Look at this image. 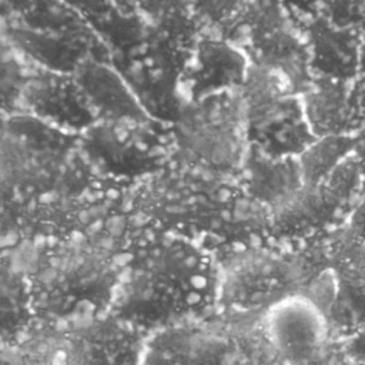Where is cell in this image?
Masks as SVG:
<instances>
[{
	"mask_svg": "<svg viewBox=\"0 0 365 365\" xmlns=\"http://www.w3.org/2000/svg\"><path fill=\"white\" fill-rule=\"evenodd\" d=\"M215 257L171 240L130 251L111 312L148 332L217 311Z\"/></svg>",
	"mask_w": 365,
	"mask_h": 365,
	"instance_id": "cell-1",
	"label": "cell"
},
{
	"mask_svg": "<svg viewBox=\"0 0 365 365\" xmlns=\"http://www.w3.org/2000/svg\"><path fill=\"white\" fill-rule=\"evenodd\" d=\"M127 257L128 250L100 237L40 250L21 268L36 319L110 311Z\"/></svg>",
	"mask_w": 365,
	"mask_h": 365,
	"instance_id": "cell-2",
	"label": "cell"
},
{
	"mask_svg": "<svg viewBox=\"0 0 365 365\" xmlns=\"http://www.w3.org/2000/svg\"><path fill=\"white\" fill-rule=\"evenodd\" d=\"M143 334L113 312L37 318L3 339L1 365H137Z\"/></svg>",
	"mask_w": 365,
	"mask_h": 365,
	"instance_id": "cell-3",
	"label": "cell"
},
{
	"mask_svg": "<svg viewBox=\"0 0 365 365\" xmlns=\"http://www.w3.org/2000/svg\"><path fill=\"white\" fill-rule=\"evenodd\" d=\"M215 262L217 308L230 312L261 311L304 292L324 272L315 268L319 264L327 267L319 241L304 252L244 244L221 252Z\"/></svg>",
	"mask_w": 365,
	"mask_h": 365,
	"instance_id": "cell-4",
	"label": "cell"
},
{
	"mask_svg": "<svg viewBox=\"0 0 365 365\" xmlns=\"http://www.w3.org/2000/svg\"><path fill=\"white\" fill-rule=\"evenodd\" d=\"M261 311L217 309L151 331L137 365H241L255 358Z\"/></svg>",
	"mask_w": 365,
	"mask_h": 365,
	"instance_id": "cell-5",
	"label": "cell"
},
{
	"mask_svg": "<svg viewBox=\"0 0 365 365\" xmlns=\"http://www.w3.org/2000/svg\"><path fill=\"white\" fill-rule=\"evenodd\" d=\"M240 93L247 140L254 150L277 158L298 157L317 140L301 97L275 71L251 63Z\"/></svg>",
	"mask_w": 365,
	"mask_h": 365,
	"instance_id": "cell-6",
	"label": "cell"
},
{
	"mask_svg": "<svg viewBox=\"0 0 365 365\" xmlns=\"http://www.w3.org/2000/svg\"><path fill=\"white\" fill-rule=\"evenodd\" d=\"M329 335L327 309L307 291L297 292L261 311L257 359L265 365H319Z\"/></svg>",
	"mask_w": 365,
	"mask_h": 365,
	"instance_id": "cell-7",
	"label": "cell"
},
{
	"mask_svg": "<svg viewBox=\"0 0 365 365\" xmlns=\"http://www.w3.org/2000/svg\"><path fill=\"white\" fill-rule=\"evenodd\" d=\"M362 194L364 181L352 153L324 181L304 184L287 202L271 211L269 231L287 240L325 234L348 222Z\"/></svg>",
	"mask_w": 365,
	"mask_h": 365,
	"instance_id": "cell-8",
	"label": "cell"
},
{
	"mask_svg": "<svg viewBox=\"0 0 365 365\" xmlns=\"http://www.w3.org/2000/svg\"><path fill=\"white\" fill-rule=\"evenodd\" d=\"M178 133L184 148L195 160L222 171L237 168L248 141L241 93L238 97L225 91L192 101Z\"/></svg>",
	"mask_w": 365,
	"mask_h": 365,
	"instance_id": "cell-9",
	"label": "cell"
},
{
	"mask_svg": "<svg viewBox=\"0 0 365 365\" xmlns=\"http://www.w3.org/2000/svg\"><path fill=\"white\" fill-rule=\"evenodd\" d=\"M251 63L234 44L220 38H200L194 43L185 71L187 90L192 101L241 88Z\"/></svg>",
	"mask_w": 365,
	"mask_h": 365,
	"instance_id": "cell-10",
	"label": "cell"
},
{
	"mask_svg": "<svg viewBox=\"0 0 365 365\" xmlns=\"http://www.w3.org/2000/svg\"><path fill=\"white\" fill-rule=\"evenodd\" d=\"M301 100L307 121L317 138L354 135L365 125V113L354 81L314 77Z\"/></svg>",
	"mask_w": 365,
	"mask_h": 365,
	"instance_id": "cell-11",
	"label": "cell"
},
{
	"mask_svg": "<svg viewBox=\"0 0 365 365\" xmlns=\"http://www.w3.org/2000/svg\"><path fill=\"white\" fill-rule=\"evenodd\" d=\"M312 77L354 81L364 30L339 27L322 16L302 29Z\"/></svg>",
	"mask_w": 365,
	"mask_h": 365,
	"instance_id": "cell-12",
	"label": "cell"
},
{
	"mask_svg": "<svg viewBox=\"0 0 365 365\" xmlns=\"http://www.w3.org/2000/svg\"><path fill=\"white\" fill-rule=\"evenodd\" d=\"M23 98L34 114L67 128L88 127L96 118L73 74L50 71L34 77L24 84Z\"/></svg>",
	"mask_w": 365,
	"mask_h": 365,
	"instance_id": "cell-13",
	"label": "cell"
},
{
	"mask_svg": "<svg viewBox=\"0 0 365 365\" xmlns=\"http://www.w3.org/2000/svg\"><path fill=\"white\" fill-rule=\"evenodd\" d=\"M96 115L114 123H144L147 115L123 80L110 67L86 58L73 73Z\"/></svg>",
	"mask_w": 365,
	"mask_h": 365,
	"instance_id": "cell-14",
	"label": "cell"
},
{
	"mask_svg": "<svg viewBox=\"0 0 365 365\" xmlns=\"http://www.w3.org/2000/svg\"><path fill=\"white\" fill-rule=\"evenodd\" d=\"M302 185L297 157L277 158L257 151L247 167V190L268 208V214L287 202Z\"/></svg>",
	"mask_w": 365,
	"mask_h": 365,
	"instance_id": "cell-15",
	"label": "cell"
},
{
	"mask_svg": "<svg viewBox=\"0 0 365 365\" xmlns=\"http://www.w3.org/2000/svg\"><path fill=\"white\" fill-rule=\"evenodd\" d=\"M327 268L336 279L365 281V234L345 222L322 234Z\"/></svg>",
	"mask_w": 365,
	"mask_h": 365,
	"instance_id": "cell-16",
	"label": "cell"
},
{
	"mask_svg": "<svg viewBox=\"0 0 365 365\" xmlns=\"http://www.w3.org/2000/svg\"><path fill=\"white\" fill-rule=\"evenodd\" d=\"M14 43L51 73L68 74L86 60L74 41L27 29L13 31Z\"/></svg>",
	"mask_w": 365,
	"mask_h": 365,
	"instance_id": "cell-17",
	"label": "cell"
},
{
	"mask_svg": "<svg viewBox=\"0 0 365 365\" xmlns=\"http://www.w3.org/2000/svg\"><path fill=\"white\" fill-rule=\"evenodd\" d=\"M36 319L26 274L3 259L1 264V328L3 339L13 338Z\"/></svg>",
	"mask_w": 365,
	"mask_h": 365,
	"instance_id": "cell-18",
	"label": "cell"
},
{
	"mask_svg": "<svg viewBox=\"0 0 365 365\" xmlns=\"http://www.w3.org/2000/svg\"><path fill=\"white\" fill-rule=\"evenodd\" d=\"M354 135L318 137L297 157L304 184H318L324 181L354 153Z\"/></svg>",
	"mask_w": 365,
	"mask_h": 365,
	"instance_id": "cell-19",
	"label": "cell"
},
{
	"mask_svg": "<svg viewBox=\"0 0 365 365\" xmlns=\"http://www.w3.org/2000/svg\"><path fill=\"white\" fill-rule=\"evenodd\" d=\"M328 318L348 336L365 328V281H345L334 277V294Z\"/></svg>",
	"mask_w": 365,
	"mask_h": 365,
	"instance_id": "cell-20",
	"label": "cell"
},
{
	"mask_svg": "<svg viewBox=\"0 0 365 365\" xmlns=\"http://www.w3.org/2000/svg\"><path fill=\"white\" fill-rule=\"evenodd\" d=\"M144 7L155 27L177 43L190 41L195 33V13L182 0H145Z\"/></svg>",
	"mask_w": 365,
	"mask_h": 365,
	"instance_id": "cell-21",
	"label": "cell"
},
{
	"mask_svg": "<svg viewBox=\"0 0 365 365\" xmlns=\"http://www.w3.org/2000/svg\"><path fill=\"white\" fill-rule=\"evenodd\" d=\"M250 0H197L194 13L198 20L220 27L238 24Z\"/></svg>",
	"mask_w": 365,
	"mask_h": 365,
	"instance_id": "cell-22",
	"label": "cell"
},
{
	"mask_svg": "<svg viewBox=\"0 0 365 365\" xmlns=\"http://www.w3.org/2000/svg\"><path fill=\"white\" fill-rule=\"evenodd\" d=\"M319 16L335 26L365 30V0H318Z\"/></svg>",
	"mask_w": 365,
	"mask_h": 365,
	"instance_id": "cell-23",
	"label": "cell"
},
{
	"mask_svg": "<svg viewBox=\"0 0 365 365\" xmlns=\"http://www.w3.org/2000/svg\"><path fill=\"white\" fill-rule=\"evenodd\" d=\"M292 23L302 29L312 20L319 17L318 0H279Z\"/></svg>",
	"mask_w": 365,
	"mask_h": 365,
	"instance_id": "cell-24",
	"label": "cell"
},
{
	"mask_svg": "<svg viewBox=\"0 0 365 365\" xmlns=\"http://www.w3.org/2000/svg\"><path fill=\"white\" fill-rule=\"evenodd\" d=\"M344 352L352 362L365 365V328L346 338Z\"/></svg>",
	"mask_w": 365,
	"mask_h": 365,
	"instance_id": "cell-25",
	"label": "cell"
},
{
	"mask_svg": "<svg viewBox=\"0 0 365 365\" xmlns=\"http://www.w3.org/2000/svg\"><path fill=\"white\" fill-rule=\"evenodd\" d=\"M354 86H355V93L359 100V104L365 113V30H364V36H362L358 71H356V77L354 80Z\"/></svg>",
	"mask_w": 365,
	"mask_h": 365,
	"instance_id": "cell-26",
	"label": "cell"
},
{
	"mask_svg": "<svg viewBox=\"0 0 365 365\" xmlns=\"http://www.w3.org/2000/svg\"><path fill=\"white\" fill-rule=\"evenodd\" d=\"M354 157L358 163L361 175H362V181H364V192H365V125L356 133L354 134Z\"/></svg>",
	"mask_w": 365,
	"mask_h": 365,
	"instance_id": "cell-27",
	"label": "cell"
},
{
	"mask_svg": "<svg viewBox=\"0 0 365 365\" xmlns=\"http://www.w3.org/2000/svg\"><path fill=\"white\" fill-rule=\"evenodd\" d=\"M70 6L78 7L81 10L88 11H97L101 10L104 6H107V0H66Z\"/></svg>",
	"mask_w": 365,
	"mask_h": 365,
	"instance_id": "cell-28",
	"label": "cell"
},
{
	"mask_svg": "<svg viewBox=\"0 0 365 365\" xmlns=\"http://www.w3.org/2000/svg\"><path fill=\"white\" fill-rule=\"evenodd\" d=\"M331 365H355V364L351 359H348L346 356H344L342 359H339V361H336V362H334Z\"/></svg>",
	"mask_w": 365,
	"mask_h": 365,
	"instance_id": "cell-29",
	"label": "cell"
},
{
	"mask_svg": "<svg viewBox=\"0 0 365 365\" xmlns=\"http://www.w3.org/2000/svg\"><path fill=\"white\" fill-rule=\"evenodd\" d=\"M241 365H261V364L254 358V359H250V361H247V362H244Z\"/></svg>",
	"mask_w": 365,
	"mask_h": 365,
	"instance_id": "cell-30",
	"label": "cell"
},
{
	"mask_svg": "<svg viewBox=\"0 0 365 365\" xmlns=\"http://www.w3.org/2000/svg\"><path fill=\"white\" fill-rule=\"evenodd\" d=\"M355 364V362H354ZM355 365H362V364H355Z\"/></svg>",
	"mask_w": 365,
	"mask_h": 365,
	"instance_id": "cell-31",
	"label": "cell"
}]
</instances>
